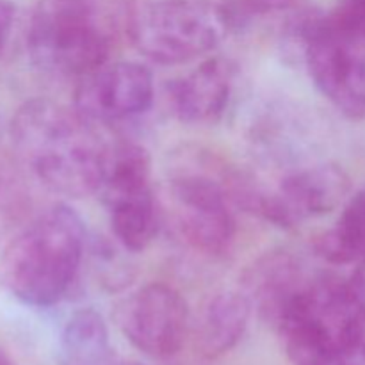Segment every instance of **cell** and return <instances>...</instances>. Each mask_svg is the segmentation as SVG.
<instances>
[{
  "label": "cell",
  "mask_w": 365,
  "mask_h": 365,
  "mask_svg": "<svg viewBox=\"0 0 365 365\" xmlns=\"http://www.w3.org/2000/svg\"><path fill=\"white\" fill-rule=\"evenodd\" d=\"M228 31L221 6L203 0L130 4L125 25L135 50L157 64H184L212 52Z\"/></svg>",
  "instance_id": "5b68a950"
},
{
  "label": "cell",
  "mask_w": 365,
  "mask_h": 365,
  "mask_svg": "<svg viewBox=\"0 0 365 365\" xmlns=\"http://www.w3.org/2000/svg\"><path fill=\"white\" fill-rule=\"evenodd\" d=\"M230 63L210 57L171 86V107L182 123L212 125L221 120L232 93Z\"/></svg>",
  "instance_id": "8fae6325"
},
{
  "label": "cell",
  "mask_w": 365,
  "mask_h": 365,
  "mask_svg": "<svg viewBox=\"0 0 365 365\" xmlns=\"http://www.w3.org/2000/svg\"><path fill=\"white\" fill-rule=\"evenodd\" d=\"M348 287L351 296L355 298L356 305L360 307V310H362L365 316V260L359 262V267L355 269L353 277L349 278Z\"/></svg>",
  "instance_id": "44dd1931"
},
{
  "label": "cell",
  "mask_w": 365,
  "mask_h": 365,
  "mask_svg": "<svg viewBox=\"0 0 365 365\" xmlns=\"http://www.w3.org/2000/svg\"><path fill=\"white\" fill-rule=\"evenodd\" d=\"M0 365H16V362H14V360L11 359L6 351H2V349H0Z\"/></svg>",
  "instance_id": "cb8c5ba5"
},
{
  "label": "cell",
  "mask_w": 365,
  "mask_h": 365,
  "mask_svg": "<svg viewBox=\"0 0 365 365\" xmlns=\"http://www.w3.org/2000/svg\"><path fill=\"white\" fill-rule=\"evenodd\" d=\"M86 230L68 205H53L25 225L0 255V287L29 307L57 305L81 269Z\"/></svg>",
  "instance_id": "7a4b0ae2"
},
{
  "label": "cell",
  "mask_w": 365,
  "mask_h": 365,
  "mask_svg": "<svg viewBox=\"0 0 365 365\" xmlns=\"http://www.w3.org/2000/svg\"><path fill=\"white\" fill-rule=\"evenodd\" d=\"M351 182L337 164H317L294 171L274 191H264L257 216L280 228H292L341 205Z\"/></svg>",
  "instance_id": "30bf717a"
},
{
  "label": "cell",
  "mask_w": 365,
  "mask_h": 365,
  "mask_svg": "<svg viewBox=\"0 0 365 365\" xmlns=\"http://www.w3.org/2000/svg\"><path fill=\"white\" fill-rule=\"evenodd\" d=\"M110 214V227L118 242L128 252L148 248L159 232L160 212L153 189L121 196L106 203Z\"/></svg>",
  "instance_id": "5bb4252c"
},
{
  "label": "cell",
  "mask_w": 365,
  "mask_h": 365,
  "mask_svg": "<svg viewBox=\"0 0 365 365\" xmlns=\"http://www.w3.org/2000/svg\"><path fill=\"white\" fill-rule=\"evenodd\" d=\"M63 365H116L103 317L93 309H81L68 319L61 334Z\"/></svg>",
  "instance_id": "9a60e30c"
},
{
  "label": "cell",
  "mask_w": 365,
  "mask_h": 365,
  "mask_svg": "<svg viewBox=\"0 0 365 365\" xmlns=\"http://www.w3.org/2000/svg\"><path fill=\"white\" fill-rule=\"evenodd\" d=\"M9 134L20 168L48 191L68 198L98 192L109 146L75 107L29 100L14 113Z\"/></svg>",
  "instance_id": "6da1fadb"
},
{
  "label": "cell",
  "mask_w": 365,
  "mask_h": 365,
  "mask_svg": "<svg viewBox=\"0 0 365 365\" xmlns=\"http://www.w3.org/2000/svg\"><path fill=\"white\" fill-rule=\"evenodd\" d=\"M339 365H365V331L362 337L341 356Z\"/></svg>",
  "instance_id": "603a6c76"
},
{
  "label": "cell",
  "mask_w": 365,
  "mask_h": 365,
  "mask_svg": "<svg viewBox=\"0 0 365 365\" xmlns=\"http://www.w3.org/2000/svg\"><path fill=\"white\" fill-rule=\"evenodd\" d=\"M127 11L113 0H41L29 24V53L48 73L84 77L109 63Z\"/></svg>",
  "instance_id": "3957f363"
},
{
  "label": "cell",
  "mask_w": 365,
  "mask_h": 365,
  "mask_svg": "<svg viewBox=\"0 0 365 365\" xmlns=\"http://www.w3.org/2000/svg\"><path fill=\"white\" fill-rule=\"evenodd\" d=\"M234 171H180L170 180V202L175 228L195 252L225 257L235 241L234 210L228 195Z\"/></svg>",
  "instance_id": "52a82bcc"
},
{
  "label": "cell",
  "mask_w": 365,
  "mask_h": 365,
  "mask_svg": "<svg viewBox=\"0 0 365 365\" xmlns=\"http://www.w3.org/2000/svg\"><path fill=\"white\" fill-rule=\"evenodd\" d=\"M13 21H14L13 4L7 2V0H0V52H2L7 39H9L11 31H13Z\"/></svg>",
  "instance_id": "7402d4cb"
},
{
  "label": "cell",
  "mask_w": 365,
  "mask_h": 365,
  "mask_svg": "<svg viewBox=\"0 0 365 365\" xmlns=\"http://www.w3.org/2000/svg\"><path fill=\"white\" fill-rule=\"evenodd\" d=\"M299 4V0H225L221 4L225 16H227L230 31L235 27L248 24L257 16H264L278 11L292 9Z\"/></svg>",
  "instance_id": "d6986e66"
},
{
  "label": "cell",
  "mask_w": 365,
  "mask_h": 365,
  "mask_svg": "<svg viewBox=\"0 0 365 365\" xmlns=\"http://www.w3.org/2000/svg\"><path fill=\"white\" fill-rule=\"evenodd\" d=\"M252 302L245 292H221L214 296L196 327V348L205 359H217L237 346L248 328Z\"/></svg>",
  "instance_id": "4fadbf2b"
},
{
  "label": "cell",
  "mask_w": 365,
  "mask_h": 365,
  "mask_svg": "<svg viewBox=\"0 0 365 365\" xmlns=\"http://www.w3.org/2000/svg\"><path fill=\"white\" fill-rule=\"evenodd\" d=\"M314 250L337 266L365 260V189L346 203L337 225L316 239Z\"/></svg>",
  "instance_id": "e0dca14e"
},
{
  "label": "cell",
  "mask_w": 365,
  "mask_h": 365,
  "mask_svg": "<svg viewBox=\"0 0 365 365\" xmlns=\"http://www.w3.org/2000/svg\"><path fill=\"white\" fill-rule=\"evenodd\" d=\"M31 209L27 185L18 166L0 160V234L24 223Z\"/></svg>",
  "instance_id": "ac0fdd59"
},
{
  "label": "cell",
  "mask_w": 365,
  "mask_h": 365,
  "mask_svg": "<svg viewBox=\"0 0 365 365\" xmlns=\"http://www.w3.org/2000/svg\"><path fill=\"white\" fill-rule=\"evenodd\" d=\"M292 365H339L362 337L365 316L348 282L310 277L274 323Z\"/></svg>",
  "instance_id": "277c9868"
},
{
  "label": "cell",
  "mask_w": 365,
  "mask_h": 365,
  "mask_svg": "<svg viewBox=\"0 0 365 365\" xmlns=\"http://www.w3.org/2000/svg\"><path fill=\"white\" fill-rule=\"evenodd\" d=\"M150 175H152V159L141 145L123 141L109 146L106 170L98 189L103 203L152 189Z\"/></svg>",
  "instance_id": "2e32d148"
},
{
  "label": "cell",
  "mask_w": 365,
  "mask_h": 365,
  "mask_svg": "<svg viewBox=\"0 0 365 365\" xmlns=\"http://www.w3.org/2000/svg\"><path fill=\"white\" fill-rule=\"evenodd\" d=\"M152 103V71L134 61H116L81 77L73 107L96 125L138 116Z\"/></svg>",
  "instance_id": "9c48e42d"
},
{
  "label": "cell",
  "mask_w": 365,
  "mask_h": 365,
  "mask_svg": "<svg viewBox=\"0 0 365 365\" xmlns=\"http://www.w3.org/2000/svg\"><path fill=\"white\" fill-rule=\"evenodd\" d=\"M302 262L287 252H271L260 257L242 277V292L260 316L274 327L278 317L309 282Z\"/></svg>",
  "instance_id": "7c38bea8"
},
{
  "label": "cell",
  "mask_w": 365,
  "mask_h": 365,
  "mask_svg": "<svg viewBox=\"0 0 365 365\" xmlns=\"http://www.w3.org/2000/svg\"><path fill=\"white\" fill-rule=\"evenodd\" d=\"M296 34L316 88L349 120L365 118V46L339 31L327 14H309Z\"/></svg>",
  "instance_id": "8992f818"
},
{
  "label": "cell",
  "mask_w": 365,
  "mask_h": 365,
  "mask_svg": "<svg viewBox=\"0 0 365 365\" xmlns=\"http://www.w3.org/2000/svg\"><path fill=\"white\" fill-rule=\"evenodd\" d=\"M127 341L153 360H170L189 335V309L180 292L166 284H148L128 296L116 312Z\"/></svg>",
  "instance_id": "ba28073f"
},
{
  "label": "cell",
  "mask_w": 365,
  "mask_h": 365,
  "mask_svg": "<svg viewBox=\"0 0 365 365\" xmlns=\"http://www.w3.org/2000/svg\"><path fill=\"white\" fill-rule=\"evenodd\" d=\"M327 16L339 31L365 46V0H339Z\"/></svg>",
  "instance_id": "ffe728a7"
}]
</instances>
